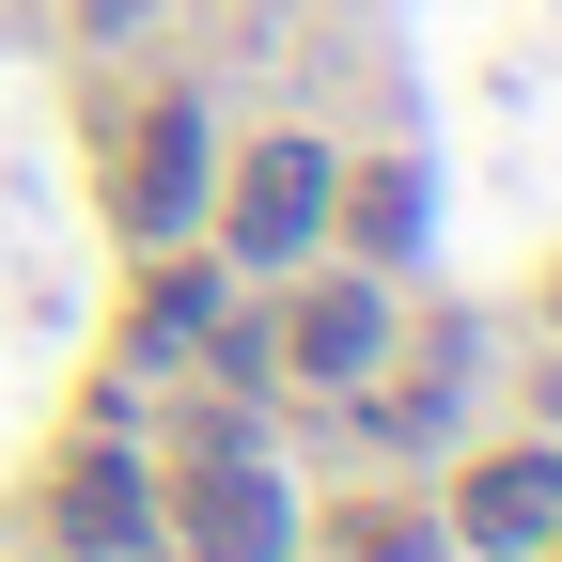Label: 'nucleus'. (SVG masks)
Returning <instances> with one entry per match:
<instances>
[{"label":"nucleus","instance_id":"1","mask_svg":"<svg viewBox=\"0 0 562 562\" xmlns=\"http://www.w3.org/2000/svg\"><path fill=\"white\" fill-rule=\"evenodd\" d=\"M157 516L188 531V562H297V501H281V469L235 453V438H203L188 501H157Z\"/></svg>","mask_w":562,"mask_h":562},{"label":"nucleus","instance_id":"2","mask_svg":"<svg viewBox=\"0 0 562 562\" xmlns=\"http://www.w3.org/2000/svg\"><path fill=\"white\" fill-rule=\"evenodd\" d=\"M203 94H140V125H125V235L140 250H188L203 235Z\"/></svg>","mask_w":562,"mask_h":562},{"label":"nucleus","instance_id":"3","mask_svg":"<svg viewBox=\"0 0 562 562\" xmlns=\"http://www.w3.org/2000/svg\"><path fill=\"white\" fill-rule=\"evenodd\" d=\"M313 235H328V157L313 140H250L235 203H220V266H297Z\"/></svg>","mask_w":562,"mask_h":562},{"label":"nucleus","instance_id":"4","mask_svg":"<svg viewBox=\"0 0 562 562\" xmlns=\"http://www.w3.org/2000/svg\"><path fill=\"white\" fill-rule=\"evenodd\" d=\"M266 360L313 375V391H360V375L391 360V297H375V281H313V297L266 328Z\"/></svg>","mask_w":562,"mask_h":562},{"label":"nucleus","instance_id":"5","mask_svg":"<svg viewBox=\"0 0 562 562\" xmlns=\"http://www.w3.org/2000/svg\"><path fill=\"white\" fill-rule=\"evenodd\" d=\"M63 531H79V562H140V547H157L140 453H79V469H63Z\"/></svg>","mask_w":562,"mask_h":562},{"label":"nucleus","instance_id":"6","mask_svg":"<svg viewBox=\"0 0 562 562\" xmlns=\"http://www.w3.org/2000/svg\"><path fill=\"white\" fill-rule=\"evenodd\" d=\"M469 547H547L562 531V453H484L469 469V501H453Z\"/></svg>","mask_w":562,"mask_h":562},{"label":"nucleus","instance_id":"7","mask_svg":"<svg viewBox=\"0 0 562 562\" xmlns=\"http://www.w3.org/2000/svg\"><path fill=\"white\" fill-rule=\"evenodd\" d=\"M235 328V266H157V281H140V313H125V344H140V360H188V344H220Z\"/></svg>","mask_w":562,"mask_h":562},{"label":"nucleus","instance_id":"8","mask_svg":"<svg viewBox=\"0 0 562 562\" xmlns=\"http://www.w3.org/2000/svg\"><path fill=\"white\" fill-rule=\"evenodd\" d=\"M328 203L360 220V250H406V220H422V172H360V188L328 172Z\"/></svg>","mask_w":562,"mask_h":562},{"label":"nucleus","instance_id":"9","mask_svg":"<svg viewBox=\"0 0 562 562\" xmlns=\"http://www.w3.org/2000/svg\"><path fill=\"white\" fill-rule=\"evenodd\" d=\"M547 547H562V531H547Z\"/></svg>","mask_w":562,"mask_h":562}]
</instances>
